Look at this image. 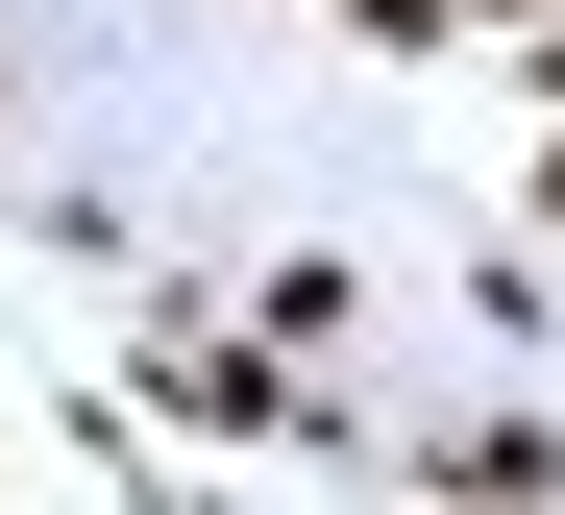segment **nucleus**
I'll return each mask as SVG.
<instances>
[{
  "label": "nucleus",
  "instance_id": "1",
  "mask_svg": "<svg viewBox=\"0 0 565 515\" xmlns=\"http://www.w3.org/2000/svg\"><path fill=\"white\" fill-rule=\"evenodd\" d=\"M541 466H565V442H541V418H492V442H443L418 491H443V515H541Z\"/></svg>",
  "mask_w": 565,
  "mask_h": 515
},
{
  "label": "nucleus",
  "instance_id": "3",
  "mask_svg": "<svg viewBox=\"0 0 565 515\" xmlns=\"http://www.w3.org/2000/svg\"><path fill=\"white\" fill-rule=\"evenodd\" d=\"M443 25H467V0H443Z\"/></svg>",
  "mask_w": 565,
  "mask_h": 515
},
{
  "label": "nucleus",
  "instance_id": "2",
  "mask_svg": "<svg viewBox=\"0 0 565 515\" xmlns=\"http://www.w3.org/2000/svg\"><path fill=\"white\" fill-rule=\"evenodd\" d=\"M541 222H565V172H541Z\"/></svg>",
  "mask_w": 565,
  "mask_h": 515
}]
</instances>
